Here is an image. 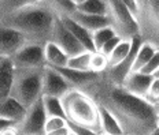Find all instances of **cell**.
<instances>
[{
    "mask_svg": "<svg viewBox=\"0 0 159 135\" xmlns=\"http://www.w3.org/2000/svg\"><path fill=\"white\" fill-rule=\"evenodd\" d=\"M100 108L112 115L124 135H152L159 128L155 105L129 93L104 72L81 89Z\"/></svg>",
    "mask_w": 159,
    "mask_h": 135,
    "instance_id": "cell-1",
    "label": "cell"
},
{
    "mask_svg": "<svg viewBox=\"0 0 159 135\" xmlns=\"http://www.w3.org/2000/svg\"><path fill=\"white\" fill-rule=\"evenodd\" d=\"M56 18L58 15L48 3L40 0L34 4L3 16L0 19V26L19 33L26 42L45 45L51 40Z\"/></svg>",
    "mask_w": 159,
    "mask_h": 135,
    "instance_id": "cell-2",
    "label": "cell"
},
{
    "mask_svg": "<svg viewBox=\"0 0 159 135\" xmlns=\"http://www.w3.org/2000/svg\"><path fill=\"white\" fill-rule=\"evenodd\" d=\"M63 105L65 119L67 123L87 127L95 133L103 135L100 119V107L78 89H70L61 97Z\"/></svg>",
    "mask_w": 159,
    "mask_h": 135,
    "instance_id": "cell-3",
    "label": "cell"
},
{
    "mask_svg": "<svg viewBox=\"0 0 159 135\" xmlns=\"http://www.w3.org/2000/svg\"><path fill=\"white\" fill-rule=\"evenodd\" d=\"M44 68H15L14 83L11 89V97L21 103L28 109L36 101H39L43 90V74Z\"/></svg>",
    "mask_w": 159,
    "mask_h": 135,
    "instance_id": "cell-4",
    "label": "cell"
},
{
    "mask_svg": "<svg viewBox=\"0 0 159 135\" xmlns=\"http://www.w3.org/2000/svg\"><path fill=\"white\" fill-rule=\"evenodd\" d=\"M106 16L108 26L122 40H132L139 36V25L136 16L121 0H104Z\"/></svg>",
    "mask_w": 159,
    "mask_h": 135,
    "instance_id": "cell-5",
    "label": "cell"
},
{
    "mask_svg": "<svg viewBox=\"0 0 159 135\" xmlns=\"http://www.w3.org/2000/svg\"><path fill=\"white\" fill-rule=\"evenodd\" d=\"M136 21L143 42L159 49V0H137Z\"/></svg>",
    "mask_w": 159,
    "mask_h": 135,
    "instance_id": "cell-6",
    "label": "cell"
},
{
    "mask_svg": "<svg viewBox=\"0 0 159 135\" xmlns=\"http://www.w3.org/2000/svg\"><path fill=\"white\" fill-rule=\"evenodd\" d=\"M15 68H43L47 65L44 56V45L25 42L11 56Z\"/></svg>",
    "mask_w": 159,
    "mask_h": 135,
    "instance_id": "cell-7",
    "label": "cell"
},
{
    "mask_svg": "<svg viewBox=\"0 0 159 135\" xmlns=\"http://www.w3.org/2000/svg\"><path fill=\"white\" fill-rule=\"evenodd\" d=\"M49 41L54 42L56 47L61 48L69 57L80 55L87 51V49L82 47L81 42L74 37V34L67 29V26L65 25V22L62 21L61 16L56 18L54 30H52V34H51V40Z\"/></svg>",
    "mask_w": 159,
    "mask_h": 135,
    "instance_id": "cell-8",
    "label": "cell"
},
{
    "mask_svg": "<svg viewBox=\"0 0 159 135\" xmlns=\"http://www.w3.org/2000/svg\"><path fill=\"white\" fill-rule=\"evenodd\" d=\"M45 120H47V113L44 111L43 100L40 98L30 108L26 109L25 117L16 127L21 135H45Z\"/></svg>",
    "mask_w": 159,
    "mask_h": 135,
    "instance_id": "cell-9",
    "label": "cell"
},
{
    "mask_svg": "<svg viewBox=\"0 0 159 135\" xmlns=\"http://www.w3.org/2000/svg\"><path fill=\"white\" fill-rule=\"evenodd\" d=\"M141 44H143V40H141L140 36H136V37L132 38V47H130V52L121 63L111 65V67H107V70L104 71V74L107 75L108 78L115 82L118 85H122L124 81L126 79V77L133 71V64H134V59L136 55H137V51L140 49Z\"/></svg>",
    "mask_w": 159,
    "mask_h": 135,
    "instance_id": "cell-10",
    "label": "cell"
},
{
    "mask_svg": "<svg viewBox=\"0 0 159 135\" xmlns=\"http://www.w3.org/2000/svg\"><path fill=\"white\" fill-rule=\"evenodd\" d=\"M69 83L65 78L55 70L54 67L45 65L44 74H43V90L41 95H49V97H59L65 95L70 90Z\"/></svg>",
    "mask_w": 159,
    "mask_h": 135,
    "instance_id": "cell-11",
    "label": "cell"
},
{
    "mask_svg": "<svg viewBox=\"0 0 159 135\" xmlns=\"http://www.w3.org/2000/svg\"><path fill=\"white\" fill-rule=\"evenodd\" d=\"M25 42V38L19 33L0 26V57H11Z\"/></svg>",
    "mask_w": 159,
    "mask_h": 135,
    "instance_id": "cell-12",
    "label": "cell"
},
{
    "mask_svg": "<svg viewBox=\"0 0 159 135\" xmlns=\"http://www.w3.org/2000/svg\"><path fill=\"white\" fill-rule=\"evenodd\" d=\"M54 68L65 78V81L69 83V86L71 89H78V90L85 87L89 82H92L99 75L92 71H78L74 70V68L67 67V65H65V67H54Z\"/></svg>",
    "mask_w": 159,
    "mask_h": 135,
    "instance_id": "cell-13",
    "label": "cell"
},
{
    "mask_svg": "<svg viewBox=\"0 0 159 135\" xmlns=\"http://www.w3.org/2000/svg\"><path fill=\"white\" fill-rule=\"evenodd\" d=\"M152 79H154L152 75L144 74V72H141V71H132L126 77V79L124 81L122 86L126 89L129 93L144 98Z\"/></svg>",
    "mask_w": 159,
    "mask_h": 135,
    "instance_id": "cell-14",
    "label": "cell"
},
{
    "mask_svg": "<svg viewBox=\"0 0 159 135\" xmlns=\"http://www.w3.org/2000/svg\"><path fill=\"white\" fill-rule=\"evenodd\" d=\"M25 115H26V108L21 103H18L14 97L10 95L7 98L0 100V117L14 121L18 126L25 117Z\"/></svg>",
    "mask_w": 159,
    "mask_h": 135,
    "instance_id": "cell-15",
    "label": "cell"
},
{
    "mask_svg": "<svg viewBox=\"0 0 159 135\" xmlns=\"http://www.w3.org/2000/svg\"><path fill=\"white\" fill-rule=\"evenodd\" d=\"M14 72L15 67L11 57H0V100L7 98L11 94Z\"/></svg>",
    "mask_w": 159,
    "mask_h": 135,
    "instance_id": "cell-16",
    "label": "cell"
},
{
    "mask_svg": "<svg viewBox=\"0 0 159 135\" xmlns=\"http://www.w3.org/2000/svg\"><path fill=\"white\" fill-rule=\"evenodd\" d=\"M70 18L78 25H81L84 29H87L89 33H93L102 27L108 26V21L106 15H95V14H84L75 10L70 15Z\"/></svg>",
    "mask_w": 159,
    "mask_h": 135,
    "instance_id": "cell-17",
    "label": "cell"
},
{
    "mask_svg": "<svg viewBox=\"0 0 159 135\" xmlns=\"http://www.w3.org/2000/svg\"><path fill=\"white\" fill-rule=\"evenodd\" d=\"M61 18L65 22V25L67 26L69 30L74 34V37L82 44V47L89 52H93L95 47H93V41H92V33H89L87 29H84L81 25L74 22L70 16H61Z\"/></svg>",
    "mask_w": 159,
    "mask_h": 135,
    "instance_id": "cell-18",
    "label": "cell"
},
{
    "mask_svg": "<svg viewBox=\"0 0 159 135\" xmlns=\"http://www.w3.org/2000/svg\"><path fill=\"white\" fill-rule=\"evenodd\" d=\"M44 56L45 63L49 67H65V65H67L69 56L51 41L44 45Z\"/></svg>",
    "mask_w": 159,
    "mask_h": 135,
    "instance_id": "cell-19",
    "label": "cell"
},
{
    "mask_svg": "<svg viewBox=\"0 0 159 135\" xmlns=\"http://www.w3.org/2000/svg\"><path fill=\"white\" fill-rule=\"evenodd\" d=\"M37 2H40V0H0V19L24 7L34 4Z\"/></svg>",
    "mask_w": 159,
    "mask_h": 135,
    "instance_id": "cell-20",
    "label": "cell"
},
{
    "mask_svg": "<svg viewBox=\"0 0 159 135\" xmlns=\"http://www.w3.org/2000/svg\"><path fill=\"white\" fill-rule=\"evenodd\" d=\"M130 47H132V40H121L119 41V44L115 47V49L108 55V67L121 63V61L129 55Z\"/></svg>",
    "mask_w": 159,
    "mask_h": 135,
    "instance_id": "cell-21",
    "label": "cell"
},
{
    "mask_svg": "<svg viewBox=\"0 0 159 135\" xmlns=\"http://www.w3.org/2000/svg\"><path fill=\"white\" fill-rule=\"evenodd\" d=\"M100 119H102V128H103V134L108 135H124L122 130L117 123V120L112 117L110 112H107L103 108H100Z\"/></svg>",
    "mask_w": 159,
    "mask_h": 135,
    "instance_id": "cell-22",
    "label": "cell"
},
{
    "mask_svg": "<svg viewBox=\"0 0 159 135\" xmlns=\"http://www.w3.org/2000/svg\"><path fill=\"white\" fill-rule=\"evenodd\" d=\"M43 105H44V111L47 116H62L65 117L63 105L62 100L59 97H49V95H43Z\"/></svg>",
    "mask_w": 159,
    "mask_h": 135,
    "instance_id": "cell-23",
    "label": "cell"
},
{
    "mask_svg": "<svg viewBox=\"0 0 159 135\" xmlns=\"http://www.w3.org/2000/svg\"><path fill=\"white\" fill-rule=\"evenodd\" d=\"M75 10L84 14H95V15H106V4L104 0H85L75 6Z\"/></svg>",
    "mask_w": 159,
    "mask_h": 135,
    "instance_id": "cell-24",
    "label": "cell"
},
{
    "mask_svg": "<svg viewBox=\"0 0 159 135\" xmlns=\"http://www.w3.org/2000/svg\"><path fill=\"white\" fill-rule=\"evenodd\" d=\"M155 51H157V49L152 47V45L147 44V42H143L140 49L137 51V55H136L133 71H141V68L148 63V60L152 57V55L155 53Z\"/></svg>",
    "mask_w": 159,
    "mask_h": 135,
    "instance_id": "cell-25",
    "label": "cell"
},
{
    "mask_svg": "<svg viewBox=\"0 0 159 135\" xmlns=\"http://www.w3.org/2000/svg\"><path fill=\"white\" fill-rule=\"evenodd\" d=\"M58 16H70L75 11V4L71 0H45Z\"/></svg>",
    "mask_w": 159,
    "mask_h": 135,
    "instance_id": "cell-26",
    "label": "cell"
},
{
    "mask_svg": "<svg viewBox=\"0 0 159 135\" xmlns=\"http://www.w3.org/2000/svg\"><path fill=\"white\" fill-rule=\"evenodd\" d=\"M108 67V57L103 52L93 51L91 52V60H89V70L96 74H102Z\"/></svg>",
    "mask_w": 159,
    "mask_h": 135,
    "instance_id": "cell-27",
    "label": "cell"
},
{
    "mask_svg": "<svg viewBox=\"0 0 159 135\" xmlns=\"http://www.w3.org/2000/svg\"><path fill=\"white\" fill-rule=\"evenodd\" d=\"M89 60H91V52L85 51L80 55L69 57L67 67L74 68V70H78V71H91L89 70Z\"/></svg>",
    "mask_w": 159,
    "mask_h": 135,
    "instance_id": "cell-28",
    "label": "cell"
},
{
    "mask_svg": "<svg viewBox=\"0 0 159 135\" xmlns=\"http://www.w3.org/2000/svg\"><path fill=\"white\" fill-rule=\"evenodd\" d=\"M117 36L114 33V30L110 27V26H106V27H102L99 30H96L92 33V41H93V47L95 51H99L103 45L106 44V41H108L111 37Z\"/></svg>",
    "mask_w": 159,
    "mask_h": 135,
    "instance_id": "cell-29",
    "label": "cell"
},
{
    "mask_svg": "<svg viewBox=\"0 0 159 135\" xmlns=\"http://www.w3.org/2000/svg\"><path fill=\"white\" fill-rule=\"evenodd\" d=\"M67 126V121H66L65 117L62 116H47V120H45V134L51 133V131H55L58 128L66 127Z\"/></svg>",
    "mask_w": 159,
    "mask_h": 135,
    "instance_id": "cell-30",
    "label": "cell"
},
{
    "mask_svg": "<svg viewBox=\"0 0 159 135\" xmlns=\"http://www.w3.org/2000/svg\"><path fill=\"white\" fill-rule=\"evenodd\" d=\"M144 98L152 105H157L159 103V79L158 78H154V79H152Z\"/></svg>",
    "mask_w": 159,
    "mask_h": 135,
    "instance_id": "cell-31",
    "label": "cell"
},
{
    "mask_svg": "<svg viewBox=\"0 0 159 135\" xmlns=\"http://www.w3.org/2000/svg\"><path fill=\"white\" fill-rule=\"evenodd\" d=\"M158 68H159V49L155 51V53L152 55V57L148 60V63L145 64L143 68H141V72L148 74V75H152V77H154V74L157 72Z\"/></svg>",
    "mask_w": 159,
    "mask_h": 135,
    "instance_id": "cell-32",
    "label": "cell"
},
{
    "mask_svg": "<svg viewBox=\"0 0 159 135\" xmlns=\"http://www.w3.org/2000/svg\"><path fill=\"white\" fill-rule=\"evenodd\" d=\"M121 40H122V38H119L118 36H114V37H111L108 41H106V44H104V45H103V47H102L100 49H99V51H100V52H103V53H104V55L108 57V55H110L111 52L114 51L115 47H117V45L119 44V41H121Z\"/></svg>",
    "mask_w": 159,
    "mask_h": 135,
    "instance_id": "cell-33",
    "label": "cell"
},
{
    "mask_svg": "<svg viewBox=\"0 0 159 135\" xmlns=\"http://www.w3.org/2000/svg\"><path fill=\"white\" fill-rule=\"evenodd\" d=\"M69 128L73 134L75 135H100L98 133H95L93 130H89L87 127H82V126H77V124H71V123H67Z\"/></svg>",
    "mask_w": 159,
    "mask_h": 135,
    "instance_id": "cell-34",
    "label": "cell"
},
{
    "mask_svg": "<svg viewBox=\"0 0 159 135\" xmlns=\"http://www.w3.org/2000/svg\"><path fill=\"white\" fill-rule=\"evenodd\" d=\"M121 2L124 3V4L126 6V7L130 10L136 16V14H137V0H121Z\"/></svg>",
    "mask_w": 159,
    "mask_h": 135,
    "instance_id": "cell-35",
    "label": "cell"
},
{
    "mask_svg": "<svg viewBox=\"0 0 159 135\" xmlns=\"http://www.w3.org/2000/svg\"><path fill=\"white\" fill-rule=\"evenodd\" d=\"M70 134H71L70 128H69V126H66V127L58 128L55 131H51V133H47L45 135H70Z\"/></svg>",
    "mask_w": 159,
    "mask_h": 135,
    "instance_id": "cell-36",
    "label": "cell"
},
{
    "mask_svg": "<svg viewBox=\"0 0 159 135\" xmlns=\"http://www.w3.org/2000/svg\"><path fill=\"white\" fill-rule=\"evenodd\" d=\"M12 126H16V123L11 120H7V119H3V117H0V134L3 133V131L6 130V128L8 127H12Z\"/></svg>",
    "mask_w": 159,
    "mask_h": 135,
    "instance_id": "cell-37",
    "label": "cell"
},
{
    "mask_svg": "<svg viewBox=\"0 0 159 135\" xmlns=\"http://www.w3.org/2000/svg\"><path fill=\"white\" fill-rule=\"evenodd\" d=\"M0 135H21L19 134V130H18V127L16 126H12V127H8V128H6L4 131H3Z\"/></svg>",
    "mask_w": 159,
    "mask_h": 135,
    "instance_id": "cell-38",
    "label": "cell"
},
{
    "mask_svg": "<svg viewBox=\"0 0 159 135\" xmlns=\"http://www.w3.org/2000/svg\"><path fill=\"white\" fill-rule=\"evenodd\" d=\"M155 111H157V119H158V126H159V103L155 105Z\"/></svg>",
    "mask_w": 159,
    "mask_h": 135,
    "instance_id": "cell-39",
    "label": "cell"
},
{
    "mask_svg": "<svg viewBox=\"0 0 159 135\" xmlns=\"http://www.w3.org/2000/svg\"><path fill=\"white\" fill-rule=\"evenodd\" d=\"M71 2H73V3H74V4H75V6H77V4H80V3L85 2V0H71Z\"/></svg>",
    "mask_w": 159,
    "mask_h": 135,
    "instance_id": "cell-40",
    "label": "cell"
},
{
    "mask_svg": "<svg viewBox=\"0 0 159 135\" xmlns=\"http://www.w3.org/2000/svg\"><path fill=\"white\" fill-rule=\"evenodd\" d=\"M154 78H158V79H159V68L157 70V72H155V74H154Z\"/></svg>",
    "mask_w": 159,
    "mask_h": 135,
    "instance_id": "cell-41",
    "label": "cell"
},
{
    "mask_svg": "<svg viewBox=\"0 0 159 135\" xmlns=\"http://www.w3.org/2000/svg\"><path fill=\"white\" fill-rule=\"evenodd\" d=\"M152 135H159V128H158V130H157V131H155V133H154V134H152Z\"/></svg>",
    "mask_w": 159,
    "mask_h": 135,
    "instance_id": "cell-42",
    "label": "cell"
},
{
    "mask_svg": "<svg viewBox=\"0 0 159 135\" xmlns=\"http://www.w3.org/2000/svg\"><path fill=\"white\" fill-rule=\"evenodd\" d=\"M70 135H75V134H73V133H71V134H70Z\"/></svg>",
    "mask_w": 159,
    "mask_h": 135,
    "instance_id": "cell-43",
    "label": "cell"
},
{
    "mask_svg": "<svg viewBox=\"0 0 159 135\" xmlns=\"http://www.w3.org/2000/svg\"><path fill=\"white\" fill-rule=\"evenodd\" d=\"M103 135H108V134H103Z\"/></svg>",
    "mask_w": 159,
    "mask_h": 135,
    "instance_id": "cell-44",
    "label": "cell"
}]
</instances>
